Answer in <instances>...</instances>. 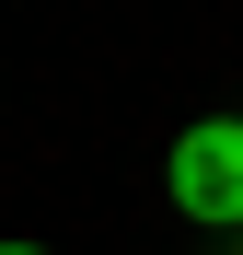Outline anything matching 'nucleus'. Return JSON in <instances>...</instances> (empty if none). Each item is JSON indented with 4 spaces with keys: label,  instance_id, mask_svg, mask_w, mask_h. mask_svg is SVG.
Returning <instances> with one entry per match:
<instances>
[{
    "label": "nucleus",
    "instance_id": "nucleus-2",
    "mask_svg": "<svg viewBox=\"0 0 243 255\" xmlns=\"http://www.w3.org/2000/svg\"><path fill=\"white\" fill-rule=\"evenodd\" d=\"M0 255H47V244H0Z\"/></svg>",
    "mask_w": 243,
    "mask_h": 255
},
{
    "label": "nucleus",
    "instance_id": "nucleus-1",
    "mask_svg": "<svg viewBox=\"0 0 243 255\" xmlns=\"http://www.w3.org/2000/svg\"><path fill=\"white\" fill-rule=\"evenodd\" d=\"M162 186L197 232H243V116H197L162 162Z\"/></svg>",
    "mask_w": 243,
    "mask_h": 255
}]
</instances>
